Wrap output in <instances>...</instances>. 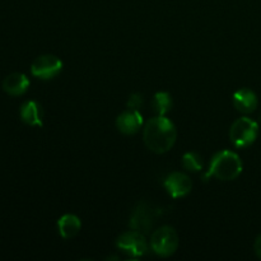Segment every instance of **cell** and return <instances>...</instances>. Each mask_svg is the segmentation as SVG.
I'll return each mask as SVG.
<instances>
[{
  "label": "cell",
  "mask_w": 261,
  "mask_h": 261,
  "mask_svg": "<svg viewBox=\"0 0 261 261\" xmlns=\"http://www.w3.org/2000/svg\"><path fill=\"white\" fill-rule=\"evenodd\" d=\"M143 138L147 148L152 152L162 154L173 147L177 138L173 122L166 116H155L148 120L143 130Z\"/></svg>",
  "instance_id": "obj_1"
},
{
  "label": "cell",
  "mask_w": 261,
  "mask_h": 261,
  "mask_svg": "<svg viewBox=\"0 0 261 261\" xmlns=\"http://www.w3.org/2000/svg\"><path fill=\"white\" fill-rule=\"evenodd\" d=\"M242 161L237 153L231 150H222L218 152L211 161L209 170L206 171L204 180L213 176L222 181L236 180L242 172Z\"/></svg>",
  "instance_id": "obj_2"
},
{
  "label": "cell",
  "mask_w": 261,
  "mask_h": 261,
  "mask_svg": "<svg viewBox=\"0 0 261 261\" xmlns=\"http://www.w3.org/2000/svg\"><path fill=\"white\" fill-rule=\"evenodd\" d=\"M259 125L250 117H240L229 129V139L237 148H247L256 140Z\"/></svg>",
  "instance_id": "obj_3"
},
{
  "label": "cell",
  "mask_w": 261,
  "mask_h": 261,
  "mask_svg": "<svg viewBox=\"0 0 261 261\" xmlns=\"http://www.w3.org/2000/svg\"><path fill=\"white\" fill-rule=\"evenodd\" d=\"M150 247L158 256L167 257L175 254L178 247V236L175 228L163 226L153 232L150 237Z\"/></svg>",
  "instance_id": "obj_4"
},
{
  "label": "cell",
  "mask_w": 261,
  "mask_h": 261,
  "mask_svg": "<svg viewBox=\"0 0 261 261\" xmlns=\"http://www.w3.org/2000/svg\"><path fill=\"white\" fill-rule=\"evenodd\" d=\"M61 69H63V61L58 56L46 54V55H41L35 59L31 65V73L36 78L48 81L60 74Z\"/></svg>",
  "instance_id": "obj_5"
},
{
  "label": "cell",
  "mask_w": 261,
  "mask_h": 261,
  "mask_svg": "<svg viewBox=\"0 0 261 261\" xmlns=\"http://www.w3.org/2000/svg\"><path fill=\"white\" fill-rule=\"evenodd\" d=\"M116 246L121 251L132 255V256H143L148 251V242L145 234L135 229L127 231L120 234L116 240Z\"/></svg>",
  "instance_id": "obj_6"
},
{
  "label": "cell",
  "mask_w": 261,
  "mask_h": 261,
  "mask_svg": "<svg viewBox=\"0 0 261 261\" xmlns=\"http://www.w3.org/2000/svg\"><path fill=\"white\" fill-rule=\"evenodd\" d=\"M155 212L152 206L145 201H140L133 209L132 217H130L129 226L132 229L147 234L152 229L153 223H154Z\"/></svg>",
  "instance_id": "obj_7"
},
{
  "label": "cell",
  "mask_w": 261,
  "mask_h": 261,
  "mask_svg": "<svg viewBox=\"0 0 261 261\" xmlns=\"http://www.w3.org/2000/svg\"><path fill=\"white\" fill-rule=\"evenodd\" d=\"M165 188L173 199L184 198L193 189V182L186 173L172 172L166 177Z\"/></svg>",
  "instance_id": "obj_8"
},
{
  "label": "cell",
  "mask_w": 261,
  "mask_h": 261,
  "mask_svg": "<svg viewBox=\"0 0 261 261\" xmlns=\"http://www.w3.org/2000/svg\"><path fill=\"white\" fill-rule=\"evenodd\" d=\"M143 125V116L139 110L127 109L116 119V127L125 135H133L139 132Z\"/></svg>",
  "instance_id": "obj_9"
},
{
  "label": "cell",
  "mask_w": 261,
  "mask_h": 261,
  "mask_svg": "<svg viewBox=\"0 0 261 261\" xmlns=\"http://www.w3.org/2000/svg\"><path fill=\"white\" fill-rule=\"evenodd\" d=\"M30 88V79L23 73H12L3 81V89L9 96H22Z\"/></svg>",
  "instance_id": "obj_10"
},
{
  "label": "cell",
  "mask_w": 261,
  "mask_h": 261,
  "mask_svg": "<svg viewBox=\"0 0 261 261\" xmlns=\"http://www.w3.org/2000/svg\"><path fill=\"white\" fill-rule=\"evenodd\" d=\"M232 101H233V106L236 107L237 111L242 112V114H251L257 107L256 94L249 88H241L234 92Z\"/></svg>",
  "instance_id": "obj_11"
},
{
  "label": "cell",
  "mask_w": 261,
  "mask_h": 261,
  "mask_svg": "<svg viewBox=\"0 0 261 261\" xmlns=\"http://www.w3.org/2000/svg\"><path fill=\"white\" fill-rule=\"evenodd\" d=\"M20 119L30 126H42L43 110L38 102L27 101L20 106Z\"/></svg>",
  "instance_id": "obj_12"
},
{
  "label": "cell",
  "mask_w": 261,
  "mask_h": 261,
  "mask_svg": "<svg viewBox=\"0 0 261 261\" xmlns=\"http://www.w3.org/2000/svg\"><path fill=\"white\" fill-rule=\"evenodd\" d=\"M82 228V222L74 214H64L58 221L59 233L63 239H73L79 233Z\"/></svg>",
  "instance_id": "obj_13"
},
{
  "label": "cell",
  "mask_w": 261,
  "mask_h": 261,
  "mask_svg": "<svg viewBox=\"0 0 261 261\" xmlns=\"http://www.w3.org/2000/svg\"><path fill=\"white\" fill-rule=\"evenodd\" d=\"M172 106V97H171V94L167 93V92H158V93H155L154 97H153V111H154L158 116H165L167 112H170Z\"/></svg>",
  "instance_id": "obj_14"
},
{
  "label": "cell",
  "mask_w": 261,
  "mask_h": 261,
  "mask_svg": "<svg viewBox=\"0 0 261 261\" xmlns=\"http://www.w3.org/2000/svg\"><path fill=\"white\" fill-rule=\"evenodd\" d=\"M182 166L189 172H199L203 168V157L196 152H188L182 157Z\"/></svg>",
  "instance_id": "obj_15"
},
{
  "label": "cell",
  "mask_w": 261,
  "mask_h": 261,
  "mask_svg": "<svg viewBox=\"0 0 261 261\" xmlns=\"http://www.w3.org/2000/svg\"><path fill=\"white\" fill-rule=\"evenodd\" d=\"M144 103V98L140 93H134L129 97L127 99V109H133V110H139L140 107L143 106Z\"/></svg>",
  "instance_id": "obj_16"
},
{
  "label": "cell",
  "mask_w": 261,
  "mask_h": 261,
  "mask_svg": "<svg viewBox=\"0 0 261 261\" xmlns=\"http://www.w3.org/2000/svg\"><path fill=\"white\" fill-rule=\"evenodd\" d=\"M254 250H255V254H256V256L259 257V259H261V234L257 237L256 241H255Z\"/></svg>",
  "instance_id": "obj_17"
},
{
  "label": "cell",
  "mask_w": 261,
  "mask_h": 261,
  "mask_svg": "<svg viewBox=\"0 0 261 261\" xmlns=\"http://www.w3.org/2000/svg\"><path fill=\"white\" fill-rule=\"evenodd\" d=\"M260 122H261V114H260Z\"/></svg>",
  "instance_id": "obj_18"
}]
</instances>
